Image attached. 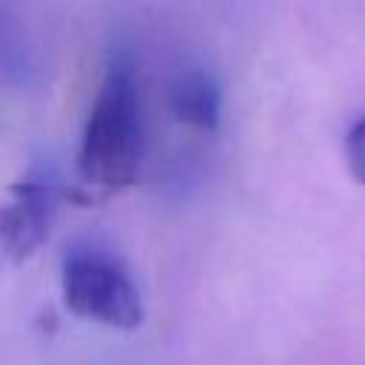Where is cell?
Listing matches in <instances>:
<instances>
[{"label": "cell", "mask_w": 365, "mask_h": 365, "mask_svg": "<svg viewBox=\"0 0 365 365\" xmlns=\"http://www.w3.org/2000/svg\"><path fill=\"white\" fill-rule=\"evenodd\" d=\"M143 160V103L137 68L125 51L106 63L97 97L83 125L77 148L80 182L100 194H114L137 180Z\"/></svg>", "instance_id": "obj_1"}, {"label": "cell", "mask_w": 365, "mask_h": 365, "mask_svg": "<svg viewBox=\"0 0 365 365\" xmlns=\"http://www.w3.org/2000/svg\"><path fill=\"white\" fill-rule=\"evenodd\" d=\"M63 302L88 322L134 331L143 322V297L125 262L103 245H71L60 265Z\"/></svg>", "instance_id": "obj_2"}, {"label": "cell", "mask_w": 365, "mask_h": 365, "mask_svg": "<svg viewBox=\"0 0 365 365\" xmlns=\"http://www.w3.org/2000/svg\"><path fill=\"white\" fill-rule=\"evenodd\" d=\"M60 205V182L46 168H31L0 202V245L17 262L29 259L51 234Z\"/></svg>", "instance_id": "obj_3"}, {"label": "cell", "mask_w": 365, "mask_h": 365, "mask_svg": "<svg viewBox=\"0 0 365 365\" xmlns=\"http://www.w3.org/2000/svg\"><path fill=\"white\" fill-rule=\"evenodd\" d=\"M168 108L182 125L194 131H214L222 120L220 80L202 66L180 71L168 88Z\"/></svg>", "instance_id": "obj_4"}, {"label": "cell", "mask_w": 365, "mask_h": 365, "mask_svg": "<svg viewBox=\"0 0 365 365\" xmlns=\"http://www.w3.org/2000/svg\"><path fill=\"white\" fill-rule=\"evenodd\" d=\"M345 160H348L351 177L365 185V114L351 125L345 137Z\"/></svg>", "instance_id": "obj_5"}]
</instances>
